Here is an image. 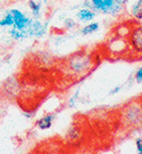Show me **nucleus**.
Instances as JSON below:
<instances>
[{
    "instance_id": "obj_3",
    "label": "nucleus",
    "mask_w": 142,
    "mask_h": 154,
    "mask_svg": "<svg viewBox=\"0 0 142 154\" xmlns=\"http://www.w3.org/2000/svg\"><path fill=\"white\" fill-rule=\"evenodd\" d=\"M126 40L128 44V53L135 57H142V24L132 22Z\"/></svg>"
},
{
    "instance_id": "obj_10",
    "label": "nucleus",
    "mask_w": 142,
    "mask_h": 154,
    "mask_svg": "<svg viewBox=\"0 0 142 154\" xmlns=\"http://www.w3.org/2000/svg\"><path fill=\"white\" fill-rule=\"evenodd\" d=\"M27 7L31 13V17L35 19H41L43 14V7L39 0H27Z\"/></svg>"
},
{
    "instance_id": "obj_14",
    "label": "nucleus",
    "mask_w": 142,
    "mask_h": 154,
    "mask_svg": "<svg viewBox=\"0 0 142 154\" xmlns=\"http://www.w3.org/2000/svg\"><path fill=\"white\" fill-rule=\"evenodd\" d=\"M78 100H80V88H77L76 92H75L73 95L68 99V101H67V106H68V108H74V106H76Z\"/></svg>"
},
{
    "instance_id": "obj_12",
    "label": "nucleus",
    "mask_w": 142,
    "mask_h": 154,
    "mask_svg": "<svg viewBox=\"0 0 142 154\" xmlns=\"http://www.w3.org/2000/svg\"><path fill=\"white\" fill-rule=\"evenodd\" d=\"M99 29H100V23L93 20V22H90L88 24H84L80 29V33L84 36H87V35H91V34L98 32Z\"/></svg>"
},
{
    "instance_id": "obj_11",
    "label": "nucleus",
    "mask_w": 142,
    "mask_h": 154,
    "mask_svg": "<svg viewBox=\"0 0 142 154\" xmlns=\"http://www.w3.org/2000/svg\"><path fill=\"white\" fill-rule=\"evenodd\" d=\"M6 32H7V35L10 38V40H13V41H24L26 38H30L29 33L26 29H18L13 26L10 29H6Z\"/></svg>"
},
{
    "instance_id": "obj_2",
    "label": "nucleus",
    "mask_w": 142,
    "mask_h": 154,
    "mask_svg": "<svg viewBox=\"0 0 142 154\" xmlns=\"http://www.w3.org/2000/svg\"><path fill=\"white\" fill-rule=\"evenodd\" d=\"M119 121L128 129L142 127V101L140 97L125 103L118 111Z\"/></svg>"
},
{
    "instance_id": "obj_18",
    "label": "nucleus",
    "mask_w": 142,
    "mask_h": 154,
    "mask_svg": "<svg viewBox=\"0 0 142 154\" xmlns=\"http://www.w3.org/2000/svg\"><path fill=\"white\" fill-rule=\"evenodd\" d=\"M125 86V84H121V85H117V86H115L114 88H112L110 91H109V93H108V95H116L117 93H119V92L123 90V87Z\"/></svg>"
},
{
    "instance_id": "obj_16",
    "label": "nucleus",
    "mask_w": 142,
    "mask_h": 154,
    "mask_svg": "<svg viewBox=\"0 0 142 154\" xmlns=\"http://www.w3.org/2000/svg\"><path fill=\"white\" fill-rule=\"evenodd\" d=\"M133 78H134V82L137 83V84H141L142 83V66L137 68L134 75H133Z\"/></svg>"
},
{
    "instance_id": "obj_17",
    "label": "nucleus",
    "mask_w": 142,
    "mask_h": 154,
    "mask_svg": "<svg viewBox=\"0 0 142 154\" xmlns=\"http://www.w3.org/2000/svg\"><path fill=\"white\" fill-rule=\"evenodd\" d=\"M134 145H135V154H142V136L135 138Z\"/></svg>"
},
{
    "instance_id": "obj_8",
    "label": "nucleus",
    "mask_w": 142,
    "mask_h": 154,
    "mask_svg": "<svg viewBox=\"0 0 142 154\" xmlns=\"http://www.w3.org/2000/svg\"><path fill=\"white\" fill-rule=\"evenodd\" d=\"M97 13L94 11V10L90 9L88 7H80L77 10H76V13H75V18L77 20L78 23H81V24H88L90 22H93L96 17H97Z\"/></svg>"
},
{
    "instance_id": "obj_13",
    "label": "nucleus",
    "mask_w": 142,
    "mask_h": 154,
    "mask_svg": "<svg viewBox=\"0 0 142 154\" xmlns=\"http://www.w3.org/2000/svg\"><path fill=\"white\" fill-rule=\"evenodd\" d=\"M14 26V19L9 14V11L7 10L4 16L0 18V29H8Z\"/></svg>"
},
{
    "instance_id": "obj_20",
    "label": "nucleus",
    "mask_w": 142,
    "mask_h": 154,
    "mask_svg": "<svg viewBox=\"0 0 142 154\" xmlns=\"http://www.w3.org/2000/svg\"><path fill=\"white\" fill-rule=\"evenodd\" d=\"M140 99H141V101H142V95H141V96H140Z\"/></svg>"
},
{
    "instance_id": "obj_1",
    "label": "nucleus",
    "mask_w": 142,
    "mask_h": 154,
    "mask_svg": "<svg viewBox=\"0 0 142 154\" xmlns=\"http://www.w3.org/2000/svg\"><path fill=\"white\" fill-rule=\"evenodd\" d=\"M97 65L98 58L96 53L88 49H80L63 60L62 72L69 79L80 81L90 75Z\"/></svg>"
},
{
    "instance_id": "obj_9",
    "label": "nucleus",
    "mask_w": 142,
    "mask_h": 154,
    "mask_svg": "<svg viewBox=\"0 0 142 154\" xmlns=\"http://www.w3.org/2000/svg\"><path fill=\"white\" fill-rule=\"evenodd\" d=\"M56 119V115L55 113H44L42 117H40L38 120L35 121V127L40 130H48L50 129L52 125H54V121Z\"/></svg>"
},
{
    "instance_id": "obj_7",
    "label": "nucleus",
    "mask_w": 142,
    "mask_h": 154,
    "mask_svg": "<svg viewBox=\"0 0 142 154\" xmlns=\"http://www.w3.org/2000/svg\"><path fill=\"white\" fill-rule=\"evenodd\" d=\"M125 14L132 22L142 24V0H131L125 7Z\"/></svg>"
},
{
    "instance_id": "obj_21",
    "label": "nucleus",
    "mask_w": 142,
    "mask_h": 154,
    "mask_svg": "<svg viewBox=\"0 0 142 154\" xmlns=\"http://www.w3.org/2000/svg\"><path fill=\"white\" fill-rule=\"evenodd\" d=\"M0 67H1V61H0Z\"/></svg>"
},
{
    "instance_id": "obj_4",
    "label": "nucleus",
    "mask_w": 142,
    "mask_h": 154,
    "mask_svg": "<svg viewBox=\"0 0 142 154\" xmlns=\"http://www.w3.org/2000/svg\"><path fill=\"white\" fill-rule=\"evenodd\" d=\"M48 26H49V22L47 20H42V19H31V23L27 26V33H29L30 38H43L47 34L48 31Z\"/></svg>"
},
{
    "instance_id": "obj_19",
    "label": "nucleus",
    "mask_w": 142,
    "mask_h": 154,
    "mask_svg": "<svg viewBox=\"0 0 142 154\" xmlns=\"http://www.w3.org/2000/svg\"><path fill=\"white\" fill-rule=\"evenodd\" d=\"M115 1H116L117 4H119L121 6H123V7H126V5H128L131 0H115Z\"/></svg>"
},
{
    "instance_id": "obj_6",
    "label": "nucleus",
    "mask_w": 142,
    "mask_h": 154,
    "mask_svg": "<svg viewBox=\"0 0 142 154\" xmlns=\"http://www.w3.org/2000/svg\"><path fill=\"white\" fill-rule=\"evenodd\" d=\"M8 11L14 19V27L18 29H27V26L31 23V19H32L31 16L25 14L23 10L18 9V8H10V9H8Z\"/></svg>"
},
{
    "instance_id": "obj_5",
    "label": "nucleus",
    "mask_w": 142,
    "mask_h": 154,
    "mask_svg": "<svg viewBox=\"0 0 142 154\" xmlns=\"http://www.w3.org/2000/svg\"><path fill=\"white\" fill-rule=\"evenodd\" d=\"M98 14L107 15L110 17H118L122 14H125V7L117 4L115 0H103V5Z\"/></svg>"
},
{
    "instance_id": "obj_15",
    "label": "nucleus",
    "mask_w": 142,
    "mask_h": 154,
    "mask_svg": "<svg viewBox=\"0 0 142 154\" xmlns=\"http://www.w3.org/2000/svg\"><path fill=\"white\" fill-rule=\"evenodd\" d=\"M64 25L66 29H72L76 26V20L73 19L72 17H66L64 20Z\"/></svg>"
}]
</instances>
